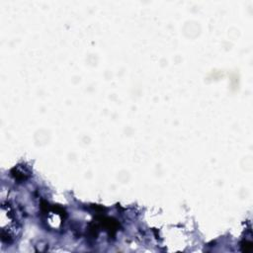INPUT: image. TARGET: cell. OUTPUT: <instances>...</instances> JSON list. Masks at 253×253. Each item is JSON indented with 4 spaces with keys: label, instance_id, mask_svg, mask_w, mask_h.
<instances>
[{
    "label": "cell",
    "instance_id": "obj_1",
    "mask_svg": "<svg viewBox=\"0 0 253 253\" xmlns=\"http://www.w3.org/2000/svg\"><path fill=\"white\" fill-rule=\"evenodd\" d=\"M19 223L10 205L1 206V239L3 242H11L17 235Z\"/></svg>",
    "mask_w": 253,
    "mask_h": 253
}]
</instances>
